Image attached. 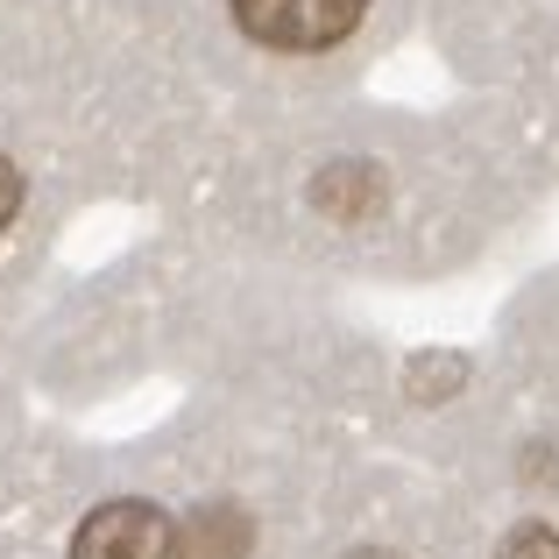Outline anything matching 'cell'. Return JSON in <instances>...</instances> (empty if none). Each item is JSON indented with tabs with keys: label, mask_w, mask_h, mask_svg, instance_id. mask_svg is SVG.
<instances>
[{
	"label": "cell",
	"mask_w": 559,
	"mask_h": 559,
	"mask_svg": "<svg viewBox=\"0 0 559 559\" xmlns=\"http://www.w3.org/2000/svg\"><path fill=\"white\" fill-rule=\"evenodd\" d=\"M213 241L255 270L355 284L447 276L510 241L559 178L552 99H489L481 114L319 107L227 128L191 156Z\"/></svg>",
	"instance_id": "obj_1"
},
{
	"label": "cell",
	"mask_w": 559,
	"mask_h": 559,
	"mask_svg": "<svg viewBox=\"0 0 559 559\" xmlns=\"http://www.w3.org/2000/svg\"><path fill=\"white\" fill-rule=\"evenodd\" d=\"M135 43L150 50V64H170V85L227 93L241 107L227 128L341 99L390 43L425 22V0H135Z\"/></svg>",
	"instance_id": "obj_2"
},
{
	"label": "cell",
	"mask_w": 559,
	"mask_h": 559,
	"mask_svg": "<svg viewBox=\"0 0 559 559\" xmlns=\"http://www.w3.org/2000/svg\"><path fill=\"white\" fill-rule=\"evenodd\" d=\"M425 28L489 99L559 93V0H425Z\"/></svg>",
	"instance_id": "obj_3"
},
{
	"label": "cell",
	"mask_w": 559,
	"mask_h": 559,
	"mask_svg": "<svg viewBox=\"0 0 559 559\" xmlns=\"http://www.w3.org/2000/svg\"><path fill=\"white\" fill-rule=\"evenodd\" d=\"M64 559H191L185 552V524L170 503L156 496H107L93 503L79 524H71V546Z\"/></svg>",
	"instance_id": "obj_4"
},
{
	"label": "cell",
	"mask_w": 559,
	"mask_h": 559,
	"mask_svg": "<svg viewBox=\"0 0 559 559\" xmlns=\"http://www.w3.org/2000/svg\"><path fill=\"white\" fill-rule=\"evenodd\" d=\"M36 213H43V156H28V142L0 128V248L36 234Z\"/></svg>",
	"instance_id": "obj_5"
},
{
	"label": "cell",
	"mask_w": 559,
	"mask_h": 559,
	"mask_svg": "<svg viewBox=\"0 0 559 559\" xmlns=\"http://www.w3.org/2000/svg\"><path fill=\"white\" fill-rule=\"evenodd\" d=\"M496 559H559V532L546 518H524L503 532V546H496Z\"/></svg>",
	"instance_id": "obj_6"
},
{
	"label": "cell",
	"mask_w": 559,
	"mask_h": 559,
	"mask_svg": "<svg viewBox=\"0 0 559 559\" xmlns=\"http://www.w3.org/2000/svg\"><path fill=\"white\" fill-rule=\"evenodd\" d=\"M341 559H404V552H396V546H376V538H361V546H347Z\"/></svg>",
	"instance_id": "obj_7"
}]
</instances>
